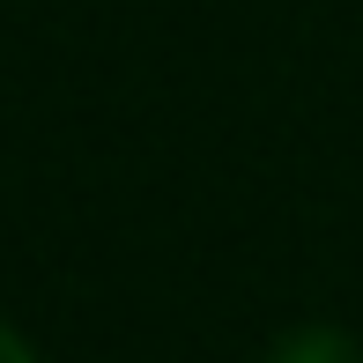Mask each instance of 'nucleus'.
I'll list each match as a JSON object with an SVG mask.
<instances>
[{
	"label": "nucleus",
	"mask_w": 363,
	"mask_h": 363,
	"mask_svg": "<svg viewBox=\"0 0 363 363\" xmlns=\"http://www.w3.org/2000/svg\"><path fill=\"white\" fill-rule=\"evenodd\" d=\"M267 363H363V349L341 334V326H296Z\"/></svg>",
	"instance_id": "1"
},
{
	"label": "nucleus",
	"mask_w": 363,
	"mask_h": 363,
	"mask_svg": "<svg viewBox=\"0 0 363 363\" xmlns=\"http://www.w3.org/2000/svg\"><path fill=\"white\" fill-rule=\"evenodd\" d=\"M0 363H38V356H30V349H23V341H15V334H8V326H0Z\"/></svg>",
	"instance_id": "2"
}]
</instances>
